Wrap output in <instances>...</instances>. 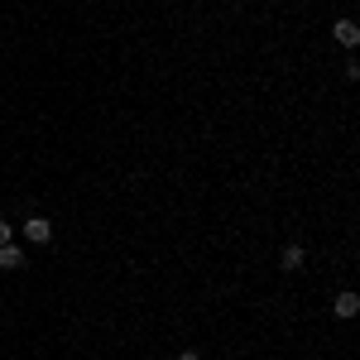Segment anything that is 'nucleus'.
<instances>
[{"label": "nucleus", "mask_w": 360, "mask_h": 360, "mask_svg": "<svg viewBox=\"0 0 360 360\" xmlns=\"http://www.w3.org/2000/svg\"><path fill=\"white\" fill-rule=\"evenodd\" d=\"M332 34H336V44H346V49H356V44H360V25H356V20H336Z\"/></svg>", "instance_id": "nucleus-2"}, {"label": "nucleus", "mask_w": 360, "mask_h": 360, "mask_svg": "<svg viewBox=\"0 0 360 360\" xmlns=\"http://www.w3.org/2000/svg\"><path fill=\"white\" fill-rule=\"evenodd\" d=\"M20 264H25V250L15 245V240H10V245H0V269H20Z\"/></svg>", "instance_id": "nucleus-4"}, {"label": "nucleus", "mask_w": 360, "mask_h": 360, "mask_svg": "<svg viewBox=\"0 0 360 360\" xmlns=\"http://www.w3.org/2000/svg\"><path fill=\"white\" fill-rule=\"evenodd\" d=\"M303 259H307V255H303V245H288V250H283V259H278V264H283V269L293 274V269H303Z\"/></svg>", "instance_id": "nucleus-5"}, {"label": "nucleus", "mask_w": 360, "mask_h": 360, "mask_svg": "<svg viewBox=\"0 0 360 360\" xmlns=\"http://www.w3.org/2000/svg\"><path fill=\"white\" fill-rule=\"evenodd\" d=\"M10 240H15V226H10V221H0V245H10Z\"/></svg>", "instance_id": "nucleus-6"}, {"label": "nucleus", "mask_w": 360, "mask_h": 360, "mask_svg": "<svg viewBox=\"0 0 360 360\" xmlns=\"http://www.w3.org/2000/svg\"><path fill=\"white\" fill-rule=\"evenodd\" d=\"M178 360H202V356H197V351H183V356H178Z\"/></svg>", "instance_id": "nucleus-7"}, {"label": "nucleus", "mask_w": 360, "mask_h": 360, "mask_svg": "<svg viewBox=\"0 0 360 360\" xmlns=\"http://www.w3.org/2000/svg\"><path fill=\"white\" fill-rule=\"evenodd\" d=\"M332 312H336V317H346V322H351V317L360 312V293H351V288H346V293H336Z\"/></svg>", "instance_id": "nucleus-3"}, {"label": "nucleus", "mask_w": 360, "mask_h": 360, "mask_svg": "<svg viewBox=\"0 0 360 360\" xmlns=\"http://www.w3.org/2000/svg\"><path fill=\"white\" fill-rule=\"evenodd\" d=\"M25 240L29 245H49V240H53V221H49V217H29L25 221Z\"/></svg>", "instance_id": "nucleus-1"}]
</instances>
